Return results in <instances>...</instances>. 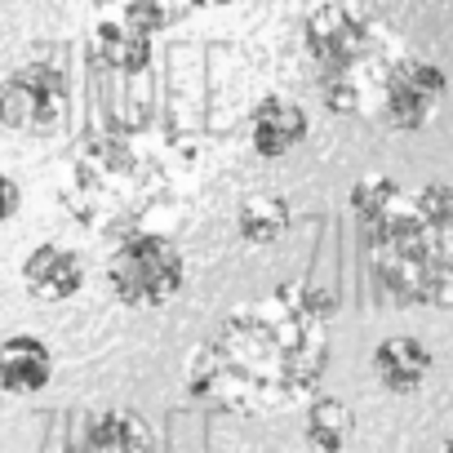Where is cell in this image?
Returning <instances> with one entry per match:
<instances>
[{
	"instance_id": "cell-1",
	"label": "cell",
	"mask_w": 453,
	"mask_h": 453,
	"mask_svg": "<svg viewBox=\"0 0 453 453\" xmlns=\"http://www.w3.org/2000/svg\"><path fill=\"white\" fill-rule=\"evenodd\" d=\"M338 298L311 280H289L236 303L187 360V391L226 413H285L311 404L329 369Z\"/></svg>"
},
{
	"instance_id": "cell-2",
	"label": "cell",
	"mask_w": 453,
	"mask_h": 453,
	"mask_svg": "<svg viewBox=\"0 0 453 453\" xmlns=\"http://www.w3.org/2000/svg\"><path fill=\"white\" fill-rule=\"evenodd\" d=\"M369 267L409 307H453V187H404L395 209L365 232Z\"/></svg>"
},
{
	"instance_id": "cell-3",
	"label": "cell",
	"mask_w": 453,
	"mask_h": 453,
	"mask_svg": "<svg viewBox=\"0 0 453 453\" xmlns=\"http://www.w3.org/2000/svg\"><path fill=\"white\" fill-rule=\"evenodd\" d=\"M303 45L334 116H378L382 85L404 54L378 23L356 14L347 0H325L303 23Z\"/></svg>"
},
{
	"instance_id": "cell-4",
	"label": "cell",
	"mask_w": 453,
	"mask_h": 453,
	"mask_svg": "<svg viewBox=\"0 0 453 453\" xmlns=\"http://www.w3.org/2000/svg\"><path fill=\"white\" fill-rule=\"evenodd\" d=\"M151 196H156V173L125 138L98 134L76 151L67 200H72L76 218L85 226H94V232L134 222L151 204Z\"/></svg>"
},
{
	"instance_id": "cell-5",
	"label": "cell",
	"mask_w": 453,
	"mask_h": 453,
	"mask_svg": "<svg viewBox=\"0 0 453 453\" xmlns=\"http://www.w3.org/2000/svg\"><path fill=\"white\" fill-rule=\"evenodd\" d=\"M182 250L160 232H125L107 254V289L129 311H160L182 294Z\"/></svg>"
},
{
	"instance_id": "cell-6",
	"label": "cell",
	"mask_w": 453,
	"mask_h": 453,
	"mask_svg": "<svg viewBox=\"0 0 453 453\" xmlns=\"http://www.w3.org/2000/svg\"><path fill=\"white\" fill-rule=\"evenodd\" d=\"M72 85L54 63H23L0 85V125L14 134H54L67 120Z\"/></svg>"
},
{
	"instance_id": "cell-7",
	"label": "cell",
	"mask_w": 453,
	"mask_h": 453,
	"mask_svg": "<svg viewBox=\"0 0 453 453\" xmlns=\"http://www.w3.org/2000/svg\"><path fill=\"white\" fill-rule=\"evenodd\" d=\"M449 98V76L444 67H435L431 58H413L400 54L387 85H382V103H378V120L395 134H418L435 120V111Z\"/></svg>"
},
{
	"instance_id": "cell-8",
	"label": "cell",
	"mask_w": 453,
	"mask_h": 453,
	"mask_svg": "<svg viewBox=\"0 0 453 453\" xmlns=\"http://www.w3.org/2000/svg\"><path fill=\"white\" fill-rule=\"evenodd\" d=\"M23 289L41 303H67L85 289V258L72 245L45 241L23 258Z\"/></svg>"
},
{
	"instance_id": "cell-9",
	"label": "cell",
	"mask_w": 453,
	"mask_h": 453,
	"mask_svg": "<svg viewBox=\"0 0 453 453\" xmlns=\"http://www.w3.org/2000/svg\"><path fill=\"white\" fill-rule=\"evenodd\" d=\"M311 134V116L294 103V98H280V94H267L254 111H250V147L263 156V160H280L289 151H298Z\"/></svg>"
},
{
	"instance_id": "cell-10",
	"label": "cell",
	"mask_w": 453,
	"mask_h": 453,
	"mask_svg": "<svg viewBox=\"0 0 453 453\" xmlns=\"http://www.w3.org/2000/svg\"><path fill=\"white\" fill-rule=\"evenodd\" d=\"M54 382V351L36 334H10L0 342V391L36 395Z\"/></svg>"
},
{
	"instance_id": "cell-11",
	"label": "cell",
	"mask_w": 453,
	"mask_h": 453,
	"mask_svg": "<svg viewBox=\"0 0 453 453\" xmlns=\"http://www.w3.org/2000/svg\"><path fill=\"white\" fill-rule=\"evenodd\" d=\"M76 453H156V431L134 409H103L85 418Z\"/></svg>"
},
{
	"instance_id": "cell-12",
	"label": "cell",
	"mask_w": 453,
	"mask_h": 453,
	"mask_svg": "<svg viewBox=\"0 0 453 453\" xmlns=\"http://www.w3.org/2000/svg\"><path fill=\"white\" fill-rule=\"evenodd\" d=\"M373 378H378V387H387L391 395H413L422 382H426V373H431V351H426V342L422 338H413V334H395V338H382L378 347H373Z\"/></svg>"
},
{
	"instance_id": "cell-13",
	"label": "cell",
	"mask_w": 453,
	"mask_h": 453,
	"mask_svg": "<svg viewBox=\"0 0 453 453\" xmlns=\"http://www.w3.org/2000/svg\"><path fill=\"white\" fill-rule=\"evenodd\" d=\"M89 54L98 67L116 72V76H138L151 67V36L129 27V23H116V19H98L94 32H89Z\"/></svg>"
},
{
	"instance_id": "cell-14",
	"label": "cell",
	"mask_w": 453,
	"mask_h": 453,
	"mask_svg": "<svg viewBox=\"0 0 453 453\" xmlns=\"http://www.w3.org/2000/svg\"><path fill=\"white\" fill-rule=\"evenodd\" d=\"M303 435L316 453H347L351 435H356V413L347 400L338 395H316L307 404V422H303Z\"/></svg>"
},
{
	"instance_id": "cell-15",
	"label": "cell",
	"mask_w": 453,
	"mask_h": 453,
	"mask_svg": "<svg viewBox=\"0 0 453 453\" xmlns=\"http://www.w3.org/2000/svg\"><path fill=\"white\" fill-rule=\"evenodd\" d=\"M98 10V19H116V23H129L147 36L173 27L178 19L191 14V0H89Z\"/></svg>"
},
{
	"instance_id": "cell-16",
	"label": "cell",
	"mask_w": 453,
	"mask_h": 453,
	"mask_svg": "<svg viewBox=\"0 0 453 453\" xmlns=\"http://www.w3.org/2000/svg\"><path fill=\"white\" fill-rule=\"evenodd\" d=\"M236 232L250 250H272L289 232V204L280 196H250L236 209Z\"/></svg>"
},
{
	"instance_id": "cell-17",
	"label": "cell",
	"mask_w": 453,
	"mask_h": 453,
	"mask_svg": "<svg viewBox=\"0 0 453 453\" xmlns=\"http://www.w3.org/2000/svg\"><path fill=\"white\" fill-rule=\"evenodd\" d=\"M400 191H404V187H400L395 178H387V173H365V178L351 182L347 204H351V213H356V222L365 226V232H373V226L395 209Z\"/></svg>"
},
{
	"instance_id": "cell-18",
	"label": "cell",
	"mask_w": 453,
	"mask_h": 453,
	"mask_svg": "<svg viewBox=\"0 0 453 453\" xmlns=\"http://www.w3.org/2000/svg\"><path fill=\"white\" fill-rule=\"evenodd\" d=\"M19 209H23V187L10 173H0V222H10Z\"/></svg>"
},
{
	"instance_id": "cell-19",
	"label": "cell",
	"mask_w": 453,
	"mask_h": 453,
	"mask_svg": "<svg viewBox=\"0 0 453 453\" xmlns=\"http://www.w3.org/2000/svg\"><path fill=\"white\" fill-rule=\"evenodd\" d=\"M226 5H236V0H191V10H226Z\"/></svg>"
},
{
	"instance_id": "cell-20",
	"label": "cell",
	"mask_w": 453,
	"mask_h": 453,
	"mask_svg": "<svg viewBox=\"0 0 453 453\" xmlns=\"http://www.w3.org/2000/svg\"><path fill=\"white\" fill-rule=\"evenodd\" d=\"M440 453H453V435H449V440H444V449H440Z\"/></svg>"
}]
</instances>
